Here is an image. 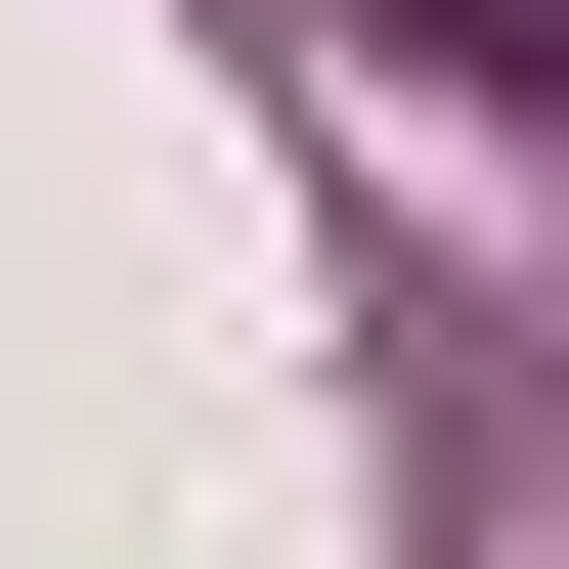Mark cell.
<instances>
[{
	"label": "cell",
	"instance_id": "obj_1",
	"mask_svg": "<svg viewBox=\"0 0 569 569\" xmlns=\"http://www.w3.org/2000/svg\"><path fill=\"white\" fill-rule=\"evenodd\" d=\"M395 88H482V132H569V0H395Z\"/></svg>",
	"mask_w": 569,
	"mask_h": 569
}]
</instances>
